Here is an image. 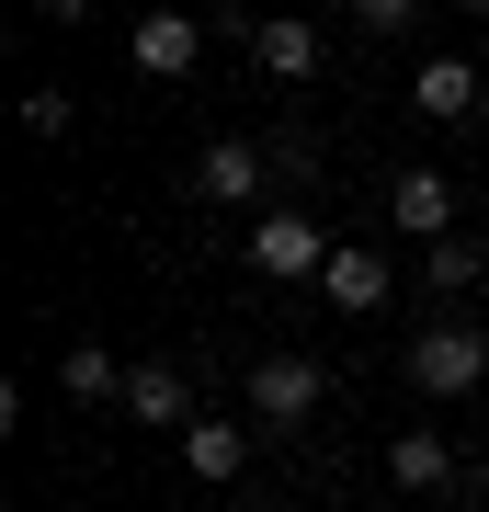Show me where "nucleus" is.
<instances>
[{
  "label": "nucleus",
  "mask_w": 489,
  "mask_h": 512,
  "mask_svg": "<svg viewBox=\"0 0 489 512\" xmlns=\"http://www.w3.org/2000/svg\"><path fill=\"white\" fill-rule=\"evenodd\" d=\"M387 285H399V274H387V251H364V239H330V274H319V296H330L342 319L387 308Z\"/></svg>",
  "instance_id": "9d476101"
},
{
  "label": "nucleus",
  "mask_w": 489,
  "mask_h": 512,
  "mask_svg": "<svg viewBox=\"0 0 489 512\" xmlns=\"http://www.w3.org/2000/svg\"><path fill=\"white\" fill-rule=\"evenodd\" d=\"M273 160H285V148H262V137H205L194 194H205V205H251V194L273 183Z\"/></svg>",
  "instance_id": "20e7f679"
},
{
  "label": "nucleus",
  "mask_w": 489,
  "mask_h": 512,
  "mask_svg": "<svg viewBox=\"0 0 489 512\" xmlns=\"http://www.w3.org/2000/svg\"><path fill=\"white\" fill-rule=\"evenodd\" d=\"M251 69H262V80H319V69H330V35L296 23V12H273V23H251Z\"/></svg>",
  "instance_id": "6e6552de"
},
{
  "label": "nucleus",
  "mask_w": 489,
  "mask_h": 512,
  "mask_svg": "<svg viewBox=\"0 0 489 512\" xmlns=\"http://www.w3.org/2000/svg\"><path fill=\"white\" fill-rule=\"evenodd\" d=\"M239 387H251V421L308 433L319 399H330V365H308V353H251V365H239Z\"/></svg>",
  "instance_id": "f03ea898"
},
{
  "label": "nucleus",
  "mask_w": 489,
  "mask_h": 512,
  "mask_svg": "<svg viewBox=\"0 0 489 512\" xmlns=\"http://www.w3.org/2000/svg\"><path fill=\"white\" fill-rule=\"evenodd\" d=\"M182 467H194L205 490H251V433H239L228 410H205L194 433H182Z\"/></svg>",
  "instance_id": "1a4fd4ad"
},
{
  "label": "nucleus",
  "mask_w": 489,
  "mask_h": 512,
  "mask_svg": "<svg viewBox=\"0 0 489 512\" xmlns=\"http://www.w3.org/2000/svg\"><path fill=\"white\" fill-rule=\"evenodd\" d=\"M251 274H273V285H285V274H330V239H319V217H296V205H273V217H251Z\"/></svg>",
  "instance_id": "7ed1b4c3"
},
{
  "label": "nucleus",
  "mask_w": 489,
  "mask_h": 512,
  "mask_svg": "<svg viewBox=\"0 0 489 512\" xmlns=\"http://www.w3.org/2000/svg\"><path fill=\"white\" fill-rule=\"evenodd\" d=\"M126 410L148 421V433L182 444V433L205 421V410H194V365H171V353H160V365H126Z\"/></svg>",
  "instance_id": "423d86ee"
},
{
  "label": "nucleus",
  "mask_w": 489,
  "mask_h": 512,
  "mask_svg": "<svg viewBox=\"0 0 489 512\" xmlns=\"http://www.w3.org/2000/svg\"><path fill=\"white\" fill-rule=\"evenodd\" d=\"M57 387H69V399H126V365H114L103 342H69V365H57Z\"/></svg>",
  "instance_id": "ddd939ff"
},
{
  "label": "nucleus",
  "mask_w": 489,
  "mask_h": 512,
  "mask_svg": "<svg viewBox=\"0 0 489 512\" xmlns=\"http://www.w3.org/2000/svg\"><path fill=\"white\" fill-rule=\"evenodd\" d=\"M455 478H467V467H455V444H444V433H399V444H387V490L433 501V490H455Z\"/></svg>",
  "instance_id": "f8f14e48"
},
{
  "label": "nucleus",
  "mask_w": 489,
  "mask_h": 512,
  "mask_svg": "<svg viewBox=\"0 0 489 512\" xmlns=\"http://www.w3.org/2000/svg\"><path fill=\"white\" fill-rule=\"evenodd\" d=\"M399 376L421 387V399H489V342L467 319H421V342L399 353Z\"/></svg>",
  "instance_id": "f257e3e1"
},
{
  "label": "nucleus",
  "mask_w": 489,
  "mask_h": 512,
  "mask_svg": "<svg viewBox=\"0 0 489 512\" xmlns=\"http://www.w3.org/2000/svg\"><path fill=\"white\" fill-rule=\"evenodd\" d=\"M478 92H489L478 57H421V69H410V114H433V126H467Z\"/></svg>",
  "instance_id": "0eeeda50"
},
{
  "label": "nucleus",
  "mask_w": 489,
  "mask_h": 512,
  "mask_svg": "<svg viewBox=\"0 0 489 512\" xmlns=\"http://www.w3.org/2000/svg\"><path fill=\"white\" fill-rule=\"evenodd\" d=\"M69 114H80L69 92H23V137H69Z\"/></svg>",
  "instance_id": "2eb2a0df"
},
{
  "label": "nucleus",
  "mask_w": 489,
  "mask_h": 512,
  "mask_svg": "<svg viewBox=\"0 0 489 512\" xmlns=\"http://www.w3.org/2000/svg\"><path fill=\"white\" fill-rule=\"evenodd\" d=\"M126 57H137L148 80H194V57H205V23H194V12H148L137 35H126Z\"/></svg>",
  "instance_id": "9b49d317"
},
{
  "label": "nucleus",
  "mask_w": 489,
  "mask_h": 512,
  "mask_svg": "<svg viewBox=\"0 0 489 512\" xmlns=\"http://www.w3.org/2000/svg\"><path fill=\"white\" fill-rule=\"evenodd\" d=\"M387 228L421 239V251H444L455 239V183L444 171H387Z\"/></svg>",
  "instance_id": "39448f33"
},
{
  "label": "nucleus",
  "mask_w": 489,
  "mask_h": 512,
  "mask_svg": "<svg viewBox=\"0 0 489 512\" xmlns=\"http://www.w3.org/2000/svg\"><path fill=\"white\" fill-rule=\"evenodd\" d=\"M421 274H433V296H467V285H489V251H478V239H444Z\"/></svg>",
  "instance_id": "4468645a"
}]
</instances>
